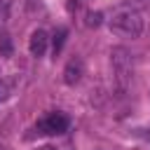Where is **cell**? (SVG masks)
<instances>
[{
    "label": "cell",
    "instance_id": "obj_1",
    "mask_svg": "<svg viewBox=\"0 0 150 150\" xmlns=\"http://www.w3.org/2000/svg\"><path fill=\"white\" fill-rule=\"evenodd\" d=\"M143 28H145V21L141 16L138 9H131V7H120L112 12L110 16V30L122 35V38H141L143 35Z\"/></svg>",
    "mask_w": 150,
    "mask_h": 150
},
{
    "label": "cell",
    "instance_id": "obj_2",
    "mask_svg": "<svg viewBox=\"0 0 150 150\" xmlns=\"http://www.w3.org/2000/svg\"><path fill=\"white\" fill-rule=\"evenodd\" d=\"M110 66H112L115 84L124 94L131 84V56H129V52L124 47H112L110 49Z\"/></svg>",
    "mask_w": 150,
    "mask_h": 150
},
{
    "label": "cell",
    "instance_id": "obj_3",
    "mask_svg": "<svg viewBox=\"0 0 150 150\" xmlns=\"http://www.w3.org/2000/svg\"><path fill=\"white\" fill-rule=\"evenodd\" d=\"M68 127H70V120L63 112H47L45 117L38 120V131L47 134V136H59V134L68 131Z\"/></svg>",
    "mask_w": 150,
    "mask_h": 150
},
{
    "label": "cell",
    "instance_id": "obj_4",
    "mask_svg": "<svg viewBox=\"0 0 150 150\" xmlns=\"http://www.w3.org/2000/svg\"><path fill=\"white\" fill-rule=\"evenodd\" d=\"M47 45H49V35H47V30L35 28V30L30 33V40H28V52H30L35 59H40V56H45Z\"/></svg>",
    "mask_w": 150,
    "mask_h": 150
},
{
    "label": "cell",
    "instance_id": "obj_5",
    "mask_svg": "<svg viewBox=\"0 0 150 150\" xmlns=\"http://www.w3.org/2000/svg\"><path fill=\"white\" fill-rule=\"evenodd\" d=\"M82 75H84V61L80 56H73L63 68V82L73 87V84H77L82 80Z\"/></svg>",
    "mask_w": 150,
    "mask_h": 150
},
{
    "label": "cell",
    "instance_id": "obj_6",
    "mask_svg": "<svg viewBox=\"0 0 150 150\" xmlns=\"http://www.w3.org/2000/svg\"><path fill=\"white\" fill-rule=\"evenodd\" d=\"M14 54V45H12V38L7 33H0V56L9 59Z\"/></svg>",
    "mask_w": 150,
    "mask_h": 150
},
{
    "label": "cell",
    "instance_id": "obj_7",
    "mask_svg": "<svg viewBox=\"0 0 150 150\" xmlns=\"http://www.w3.org/2000/svg\"><path fill=\"white\" fill-rule=\"evenodd\" d=\"M66 35H68V30L66 28H59L56 33H54V38H52V49H54V56L63 49V42H66Z\"/></svg>",
    "mask_w": 150,
    "mask_h": 150
},
{
    "label": "cell",
    "instance_id": "obj_8",
    "mask_svg": "<svg viewBox=\"0 0 150 150\" xmlns=\"http://www.w3.org/2000/svg\"><path fill=\"white\" fill-rule=\"evenodd\" d=\"M124 7H131V9H148L150 7V0H124Z\"/></svg>",
    "mask_w": 150,
    "mask_h": 150
},
{
    "label": "cell",
    "instance_id": "obj_9",
    "mask_svg": "<svg viewBox=\"0 0 150 150\" xmlns=\"http://www.w3.org/2000/svg\"><path fill=\"white\" fill-rule=\"evenodd\" d=\"M101 19H103L101 12H89L87 14V26L89 28H96V26H101Z\"/></svg>",
    "mask_w": 150,
    "mask_h": 150
},
{
    "label": "cell",
    "instance_id": "obj_10",
    "mask_svg": "<svg viewBox=\"0 0 150 150\" xmlns=\"http://www.w3.org/2000/svg\"><path fill=\"white\" fill-rule=\"evenodd\" d=\"M12 94V82L9 80H0V101H7Z\"/></svg>",
    "mask_w": 150,
    "mask_h": 150
},
{
    "label": "cell",
    "instance_id": "obj_11",
    "mask_svg": "<svg viewBox=\"0 0 150 150\" xmlns=\"http://www.w3.org/2000/svg\"><path fill=\"white\" fill-rule=\"evenodd\" d=\"M77 5H80V0H70V2H68V9H75Z\"/></svg>",
    "mask_w": 150,
    "mask_h": 150
},
{
    "label": "cell",
    "instance_id": "obj_12",
    "mask_svg": "<svg viewBox=\"0 0 150 150\" xmlns=\"http://www.w3.org/2000/svg\"><path fill=\"white\" fill-rule=\"evenodd\" d=\"M40 150H56V148H52V145H45V148H40Z\"/></svg>",
    "mask_w": 150,
    "mask_h": 150
}]
</instances>
